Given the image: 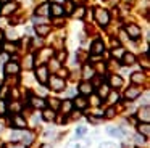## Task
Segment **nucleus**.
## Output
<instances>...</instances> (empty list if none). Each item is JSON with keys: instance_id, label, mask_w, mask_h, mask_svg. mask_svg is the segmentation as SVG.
<instances>
[{"instance_id": "f257e3e1", "label": "nucleus", "mask_w": 150, "mask_h": 148, "mask_svg": "<svg viewBox=\"0 0 150 148\" xmlns=\"http://www.w3.org/2000/svg\"><path fill=\"white\" fill-rule=\"evenodd\" d=\"M47 82L50 84V89L55 90V92H62V90L65 89V80H63L62 77H58V76H52Z\"/></svg>"}, {"instance_id": "f03ea898", "label": "nucleus", "mask_w": 150, "mask_h": 148, "mask_svg": "<svg viewBox=\"0 0 150 148\" xmlns=\"http://www.w3.org/2000/svg\"><path fill=\"white\" fill-rule=\"evenodd\" d=\"M95 19L100 26H107L108 21H110V15H108L107 10H102V8H97L95 10Z\"/></svg>"}, {"instance_id": "7ed1b4c3", "label": "nucleus", "mask_w": 150, "mask_h": 148, "mask_svg": "<svg viewBox=\"0 0 150 148\" xmlns=\"http://www.w3.org/2000/svg\"><path fill=\"white\" fill-rule=\"evenodd\" d=\"M36 76L40 84H47V80H49V69L45 66H39L36 69Z\"/></svg>"}, {"instance_id": "20e7f679", "label": "nucleus", "mask_w": 150, "mask_h": 148, "mask_svg": "<svg viewBox=\"0 0 150 148\" xmlns=\"http://www.w3.org/2000/svg\"><path fill=\"white\" fill-rule=\"evenodd\" d=\"M137 118H139L142 122H149V121H150V108H149V105L142 106V108L139 109V113H137Z\"/></svg>"}, {"instance_id": "39448f33", "label": "nucleus", "mask_w": 150, "mask_h": 148, "mask_svg": "<svg viewBox=\"0 0 150 148\" xmlns=\"http://www.w3.org/2000/svg\"><path fill=\"white\" fill-rule=\"evenodd\" d=\"M126 32H127V35H129L131 39H139L140 37V27L136 26V24L126 26Z\"/></svg>"}, {"instance_id": "423d86ee", "label": "nucleus", "mask_w": 150, "mask_h": 148, "mask_svg": "<svg viewBox=\"0 0 150 148\" xmlns=\"http://www.w3.org/2000/svg\"><path fill=\"white\" fill-rule=\"evenodd\" d=\"M20 73V66H18V63H15V61H8L7 64H5V74L7 76H10V74H18Z\"/></svg>"}, {"instance_id": "0eeeda50", "label": "nucleus", "mask_w": 150, "mask_h": 148, "mask_svg": "<svg viewBox=\"0 0 150 148\" xmlns=\"http://www.w3.org/2000/svg\"><path fill=\"white\" fill-rule=\"evenodd\" d=\"M103 50H105V45H103V42L100 40V39H97V40L92 44V47H91V51L94 55H100V53H103Z\"/></svg>"}, {"instance_id": "6e6552de", "label": "nucleus", "mask_w": 150, "mask_h": 148, "mask_svg": "<svg viewBox=\"0 0 150 148\" xmlns=\"http://www.w3.org/2000/svg\"><path fill=\"white\" fill-rule=\"evenodd\" d=\"M139 95H140V89H139V87H129V89L126 90V93H124V97H126L127 100H136Z\"/></svg>"}, {"instance_id": "1a4fd4ad", "label": "nucleus", "mask_w": 150, "mask_h": 148, "mask_svg": "<svg viewBox=\"0 0 150 148\" xmlns=\"http://www.w3.org/2000/svg\"><path fill=\"white\" fill-rule=\"evenodd\" d=\"M92 90H94V87H92L91 82H81L79 84V92H81V95H91Z\"/></svg>"}, {"instance_id": "9d476101", "label": "nucleus", "mask_w": 150, "mask_h": 148, "mask_svg": "<svg viewBox=\"0 0 150 148\" xmlns=\"http://www.w3.org/2000/svg\"><path fill=\"white\" fill-rule=\"evenodd\" d=\"M137 130H139L140 135L149 137V135H150V125H149V122H140V124L137 125Z\"/></svg>"}, {"instance_id": "9b49d317", "label": "nucleus", "mask_w": 150, "mask_h": 148, "mask_svg": "<svg viewBox=\"0 0 150 148\" xmlns=\"http://www.w3.org/2000/svg\"><path fill=\"white\" fill-rule=\"evenodd\" d=\"M50 13H52L53 16H62L63 13H65V10H63V6L60 5V3H52V5H50Z\"/></svg>"}, {"instance_id": "f8f14e48", "label": "nucleus", "mask_w": 150, "mask_h": 148, "mask_svg": "<svg viewBox=\"0 0 150 148\" xmlns=\"http://www.w3.org/2000/svg\"><path fill=\"white\" fill-rule=\"evenodd\" d=\"M15 10H16V5L11 3V2H7L2 8H0V13H2V15H10V13L15 11Z\"/></svg>"}, {"instance_id": "ddd939ff", "label": "nucleus", "mask_w": 150, "mask_h": 148, "mask_svg": "<svg viewBox=\"0 0 150 148\" xmlns=\"http://www.w3.org/2000/svg\"><path fill=\"white\" fill-rule=\"evenodd\" d=\"M108 135H111V137H116V138H123V130H121L120 127H113V125H110V127L107 129Z\"/></svg>"}, {"instance_id": "4468645a", "label": "nucleus", "mask_w": 150, "mask_h": 148, "mask_svg": "<svg viewBox=\"0 0 150 148\" xmlns=\"http://www.w3.org/2000/svg\"><path fill=\"white\" fill-rule=\"evenodd\" d=\"M36 13H37V15H40V16H47L50 13V3H42L40 6H37Z\"/></svg>"}, {"instance_id": "2eb2a0df", "label": "nucleus", "mask_w": 150, "mask_h": 148, "mask_svg": "<svg viewBox=\"0 0 150 148\" xmlns=\"http://www.w3.org/2000/svg\"><path fill=\"white\" fill-rule=\"evenodd\" d=\"M108 95H110V85L108 84H103V85L98 87V97L100 98H108Z\"/></svg>"}, {"instance_id": "dca6fc26", "label": "nucleus", "mask_w": 150, "mask_h": 148, "mask_svg": "<svg viewBox=\"0 0 150 148\" xmlns=\"http://www.w3.org/2000/svg\"><path fill=\"white\" fill-rule=\"evenodd\" d=\"M13 124H15V127H18V129H24L26 127V119H24L23 116L16 114L15 119H13Z\"/></svg>"}, {"instance_id": "f3484780", "label": "nucleus", "mask_w": 150, "mask_h": 148, "mask_svg": "<svg viewBox=\"0 0 150 148\" xmlns=\"http://www.w3.org/2000/svg\"><path fill=\"white\" fill-rule=\"evenodd\" d=\"M33 138H34L33 132H21V137H20V140L23 142L24 145H31V142H33Z\"/></svg>"}, {"instance_id": "a211bd4d", "label": "nucleus", "mask_w": 150, "mask_h": 148, "mask_svg": "<svg viewBox=\"0 0 150 148\" xmlns=\"http://www.w3.org/2000/svg\"><path fill=\"white\" fill-rule=\"evenodd\" d=\"M73 106H76V108H79V109H84L86 106H87V100H86L84 97H76Z\"/></svg>"}, {"instance_id": "6ab92c4d", "label": "nucleus", "mask_w": 150, "mask_h": 148, "mask_svg": "<svg viewBox=\"0 0 150 148\" xmlns=\"http://www.w3.org/2000/svg\"><path fill=\"white\" fill-rule=\"evenodd\" d=\"M31 105L34 106V108H45V100H42V98H37V97H33L31 98Z\"/></svg>"}, {"instance_id": "aec40b11", "label": "nucleus", "mask_w": 150, "mask_h": 148, "mask_svg": "<svg viewBox=\"0 0 150 148\" xmlns=\"http://www.w3.org/2000/svg\"><path fill=\"white\" fill-rule=\"evenodd\" d=\"M121 58H123V63H124V64H127V66H131V64L136 63V56H134L132 53H124Z\"/></svg>"}, {"instance_id": "412c9836", "label": "nucleus", "mask_w": 150, "mask_h": 148, "mask_svg": "<svg viewBox=\"0 0 150 148\" xmlns=\"http://www.w3.org/2000/svg\"><path fill=\"white\" fill-rule=\"evenodd\" d=\"M144 79H145V76H144L142 73H134L132 76H131V80H132L136 85H139V84L144 82Z\"/></svg>"}, {"instance_id": "4be33fe9", "label": "nucleus", "mask_w": 150, "mask_h": 148, "mask_svg": "<svg viewBox=\"0 0 150 148\" xmlns=\"http://www.w3.org/2000/svg\"><path fill=\"white\" fill-rule=\"evenodd\" d=\"M42 118H44V121H53L55 119V111L53 109H44V113H42Z\"/></svg>"}, {"instance_id": "5701e85b", "label": "nucleus", "mask_w": 150, "mask_h": 148, "mask_svg": "<svg viewBox=\"0 0 150 148\" xmlns=\"http://www.w3.org/2000/svg\"><path fill=\"white\" fill-rule=\"evenodd\" d=\"M110 85H111V87H121V85H123V77H120V76H111V77H110Z\"/></svg>"}, {"instance_id": "b1692460", "label": "nucleus", "mask_w": 150, "mask_h": 148, "mask_svg": "<svg viewBox=\"0 0 150 148\" xmlns=\"http://www.w3.org/2000/svg\"><path fill=\"white\" fill-rule=\"evenodd\" d=\"M60 108H62L63 113H71V109H73V101H69V100H65V101L60 105Z\"/></svg>"}, {"instance_id": "393cba45", "label": "nucleus", "mask_w": 150, "mask_h": 148, "mask_svg": "<svg viewBox=\"0 0 150 148\" xmlns=\"http://www.w3.org/2000/svg\"><path fill=\"white\" fill-rule=\"evenodd\" d=\"M36 31H37V34H39V35H42V37H44V35H47V34L50 32V26H47V24H44V26H37Z\"/></svg>"}, {"instance_id": "a878e982", "label": "nucleus", "mask_w": 150, "mask_h": 148, "mask_svg": "<svg viewBox=\"0 0 150 148\" xmlns=\"http://www.w3.org/2000/svg\"><path fill=\"white\" fill-rule=\"evenodd\" d=\"M92 76H94V68H91L89 64H86L84 66V79L87 80V79H91Z\"/></svg>"}, {"instance_id": "bb28decb", "label": "nucleus", "mask_w": 150, "mask_h": 148, "mask_svg": "<svg viewBox=\"0 0 150 148\" xmlns=\"http://www.w3.org/2000/svg\"><path fill=\"white\" fill-rule=\"evenodd\" d=\"M24 66H26V69H31V68L34 66V56L33 55H28V56L24 58Z\"/></svg>"}, {"instance_id": "cd10ccee", "label": "nucleus", "mask_w": 150, "mask_h": 148, "mask_svg": "<svg viewBox=\"0 0 150 148\" xmlns=\"http://www.w3.org/2000/svg\"><path fill=\"white\" fill-rule=\"evenodd\" d=\"M86 132H87V129H86V125H79L78 129H76V137H84Z\"/></svg>"}, {"instance_id": "c85d7f7f", "label": "nucleus", "mask_w": 150, "mask_h": 148, "mask_svg": "<svg viewBox=\"0 0 150 148\" xmlns=\"http://www.w3.org/2000/svg\"><path fill=\"white\" fill-rule=\"evenodd\" d=\"M50 55H52V50H50V48H44V50H42V56H40V61H45Z\"/></svg>"}, {"instance_id": "c756f323", "label": "nucleus", "mask_w": 150, "mask_h": 148, "mask_svg": "<svg viewBox=\"0 0 150 148\" xmlns=\"http://www.w3.org/2000/svg\"><path fill=\"white\" fill-rule=\"evenodd\" d=\"M123 55H124V50H123V48L118 47V48H115V50H113V56H115V58H121Z\"/></svg>"}, {"instance_id": "7c9ffc66", "label": "nucleus", "mask_w": 150, "mask_h": 148, "mask_svg": "<svg viewBox=\"0 0 150 148\" xmlns=\"http://www.w3.org/2000/svg\"><path fill=\"white\" fill-rule=\"evenodd\" d=\"M84 13H86V10L82 8V6H79V8L74 11V16L76 18H84Z\"/></svg>"}, {"instance_id": "2f4dec72", "label": "nucleus", "mask_w": 150, "mask_h": 148, "mask_svg": "<svg viewBox=\"0 0 150 148\" xmlns=\"http://www.w3.org/2000/svg\"><path fill=\"white\" fill-rule=\"evenodd\" d=\"M7 113V103L4 100H0V116H4Z\"/></svg>"}, {"instance_id": "473e14b6", "label": "nucleus", "mask_w": 150, "mask_h": 148, "mask_svg": "<svg viewBox=\"0 0 150 148\" xmlns=\"http://www.w3.org/2000/svg\"><path fill=\"white\" fill-rule=\"evenodd\" d=\"M66 148H84V145L78 143V142H69L68 147H66Z\"/></svg>"}, {"instance_id": "72a5a7b5", "label": "nucleus", "mask_w": 150, "mask_h": 148, "mask_svg": "<svg viewBox=\"0 0 150 148\" xmlns=\"http://www.w3.org/2000/svg\"><path fill=\"white\" fill-rule=\"evenodd\" d=\"M115 113H116V111H115V108H108L107 111H105V116H107V118H113Z\"/></svg>"}, {"instance_id": "f704fd0d", "label": "nucleus", "mask_w": 150, "mask_h": 148, "mask_svg": "<svg viewBox=\"0 0 150 148\" xmlns=\"http://www.w3.org/2000/svg\"><path fill=\"white\" fill-rule=\"evenodd\" d=\"M5 51H8V53H11V51H15V45H10V44H5L4 45Z\"/></svg>"}, {"instance_id": "c9c22d12", "label": "nucleus", "mask_w": 150, "mask_h": 148, "mask_svg": "<svg viewBox=\"0 0 150 148\" xmlns=\"http://www.w3.org/2000/svg\"><path fill=\"white\" fill-rule=\"evenodd\" d=\"M50 66H53V71H57L60 68V61H57V60H52L50 61Z\"/></svg>"}, {"instance_id": "e433bc0d", "label": "nucleus", "mask_w": 150, "mask_h": 148, "mask_svg": "<svg viewBox=\"0 0 150 148\" xmlns=\"http://www.w3.org/2000/svg\"><path fill=\"white\" fill-rule=\"evenodd\" d=\"M50 105L53 106V111H55V109L60 106V101H58V100H55V98H53V100H50Z\"/></svg>"}, {"instance_id": "4c0bfd02", "label": "nucleus", "mask_w": 150, "mask_h": 148, "mask_svg": "<svg viewBox=\"0 0 150 148\" xmlns=\"http://www.w3.org/2000/svg\"><path fill=\"white\" fill-rule=\"evenodd\" d=\"M63 60H66V51H60V53H58L57 61H63Z\"/></svg>"}, {"instance_id": "58836bf2", "label": "nucleus", "mask_w": 150, "mask_h": 148, "mask_svg": "<svg viewBox=\"0 0 150 148\" xmlns=\"http://www.w3.org/2000/svg\"><path fill=\"white\" fill-rule=\"evenodd\" d=\"M100 148H115V145L110 143V142H103V143L100 145Z\"/></svg>"}, {"instance_id": "ea45409f", "label": "nucleus", "mask_w": 150, "mask_h": 148, "mask_svg": "<svg viewBox=\"0 0 150 148\" xmlns=\"http://www.w3.org/2000/svg\"><path fill=\"white\" fill-rule=\"evenodd\" d=\"M33 21H34V24H39V23H44L45 19H44V18H39V16H34Z\"/></svg>"}, {"instance_id": "a19ab883", "label": "nucleus", "mask_w": 150, "mask_h": 148, "mask_svg": "<svg viewBox=\"0 0 150 148\" xmlns=\"http://www.w3.org/2000/svg\"><path fill=\"white\" fill-rule=\"evenodd\" d=\"M136 142H137V143H139V145H142L144 143V135H137V137H136Z\"/></svg>"}, {"instance_id": "79ce46f5", "label": "nucleus", "mask_w": 150, "mask_h": 148, "mask_svg": "<svg viewBox=\"0 0 150 148\" xmlns=\"http://www.w3.org/2000/svg\"><path fill=\"white\" fill-rule=\"evenodd\" d=\"M8 37H10V39H15V37H16V32H15V31H10V32H8Z\"/></svg>"}, {"instance_id": "37998d69", "label": "nucleus", "mask_w": 150, "mask_h": 148, "mask_svg": "<svg viewBox=\"0 0 150 148\" xmlns=\"http://www.w3.org/2000/svg\"><path fill=\"white\" fill-rule=\"evenodd\" d=\"M11 109H15V111H20V105H18V103H15V105H11Z\"/></svg>"}, {"instance_id": "c03bdc74", "label": "nucleus", "mask_w": 150, "mask_h": 148, "mask_svg": "<svg viewBox=\"0 0 150 148\" xmlns=\"http://www.w3.org/2000/svg\"><path fill=\"white\" fill-rule=\"evenodd\" d=\"M4 37H5V34H4V31H2V29H0V42L4 40Z\"/></svg>"}, {"instance_id": "a18cd8bd", "label": "nucleus", "mask_w": 150, "mask_h": 148, "mask_svg": "<svg viewBox=\"0 0 150 148\" xmlns=\"http://www.w3.org/2000/svg\"><path fill=\"white\" fill-rule=\"evenodd\" d=\"M2 2H8V0H2Z\"/></svg>"}, {"instance_id": "49530a36", "label": "nucleus", "mask_w": 150, "mask_h": 148, "mask_svg": "<svg viewBox=\"0 0 150 148\" xmlns=\"http://www.w3.org/2000/svg\"><path fill=\"white\" fill-rule=\"evenodd\" d=\"M0 8H2V5H0Z\"/></svg>"}]
</instances>
